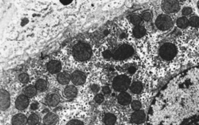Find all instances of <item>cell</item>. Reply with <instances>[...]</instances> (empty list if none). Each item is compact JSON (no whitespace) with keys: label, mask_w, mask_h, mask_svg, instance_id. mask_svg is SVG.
Wrapping results in <instances>:
<instances>
[{"label":"cell","mask_w":199,"mask_h":125,"mask_svg":"<svg viewBox=\"0 0 199 125\" xmlns=\"http://www.w3.org/2000/svg\"><path fill=\"white\" fill-rule=\"evenodd\" d=\"M192 13V9L190 7H185L182 10V14L184 16H188Z\"/></svg>","instance_id":"obj_33"},{"label":"cell","mask_w":199,"mask_h":125,"mask_svg":"<svg viewBox=\"0 0 199 125\" xmlns=\"http://www.w3.org/2000/svg\"><path fill=\"white\" fill-rule=\"evenodd\" d=\"M176 54H177V48L172 43L167 42L160 47L159 55L164 60H172Z\"/></svg>","instance_id":"obj_4"},{"label":"cell","mask_w":199,"mask_h":125,"mask_svg":"<svg viewBox=\"0 0 199 125\" xmlns=\"http://www.w3.org/2000/svg\"><path fill=\"white\" fill-rule=\"evenodd\" d=\"M190 25L193 27H198L199 26V17L198 16H193L189 20Z\"/></svg>","instance_id":"obj_27"},{"label":"cell","mask_w":199,"mask_h":125,"mask_svg":"<svg viewBox=\"0 0 199 125\" xmlns=\"http://www.w3.org/2000/svg\"><path fill=\"white\" fill-rule=\"evenodd\" d=\"M86 81V75L84 72L76 70L72 74V82L75 85H82Z\"/></svg>","instance_id":"obj_9"},{"label":"cell","mask_w":199,"mask_h":125,"mask_svg":"<svg viewBox=\"0 0 199 125\" xmlns=\"http://www.w3.org/2000/svg\"><path fill=\"white\" fill-rule=\"evenodd\" d=\"M64 95L68 99H73L77 95V89L74 85H68L64 90Z\"/></svg>","instance_id":"obj_18"},{"label":"cell","mask_w":199,"mask_h":125,"mask_svg":"<svg viewBox=\"0 0 199 125\" xmlns=\"http://www.w3.org/2000/svg\"><path fill=\"white\" fill-rule=\"evenodd\" d=\"M134 53V49L129 45H123L115 50L112 55L115 60H124L131 56Z\"/></svg>","instance_id":"obj_5"},{"label":"cell","mask_w":199,"mask_h":125,"mask_svg":"<svg viewBox=\"0 0 199 125\" xmlns=\"http://www.w3.org/2000/svg\"><path fill=\"white\" fill-rule=\"evenodd\" d=\"M117 100L119 104L121 105H128L131 102V97L130 94L126 92H121V93L119 94Z\"/></svg>","instance_id":"obj_16"},{"label":"cell","mask_w":199,"mask_h":125,"mask_svg":"<svg viewBox=\"0 0 199 125\" xmlns=\"http://www.w3.org/2000/svg\"><path fill=\"white\" fill-rule=\"evenodd\" d=\"M19 81L22 84H26L28 83L30 81V77L28 74L26 73H21L19 77Z\"/></svg>","instance_id":"obj_28"},{"label":"cell","mask_w":199,"mask_h":125,"mask_svg":"<svg viewBox=\"0 0 199 125\" xmlns=\"http://www.w3.org/2000/svg\"><path fill=\"white\" fill-rule=\"evenodd\" d=\"M112 52L111 51H109V50H105V51H104L103 52V57H105V58H106V59H109V58H111V57H112Z\"/></svg>","instance_id":"obj_34"},{"label":"cell","mask_w":199,"mask_h":125,"mask_svg":"<svg viewBox=\"0 0 199 125\" xmlns=\"http://www.w3.org/2000/svg\"><path fill=\"white\" fill-rule=\"evenodd\" d=\"M104 123L105 125H114L116 122V116L112 113H106L104 116Z\"/></svg>","instance_id":"obj_19"},{"label":"cell","mask_w":199,"mask_h":125,"mask_svg":"<svg viewBox=\"0 0 199 125\" xmlns=\"http://www.w3.org/2000/svg\"><path fill=\"white\" fill-rule=\"evenodd\" d=\"M170 87L157 125H199V65L181 73Z\"/></svg>","instance_id":"obj_1"},{"label":"cell","mask_w":199,"mask_h":125,"mask_svg":"<svg viewBox=\"0 0 199 125\" xmlns=\"http://www.w3.org/2000/svg\"><path fill=\"white\" fill-rule=\"evenodd\" d=\"M73 55L74 58L79 61L89 60L92 55L91 46L85 42H78L73 48Z\"/></svg>","instance_id":"obj_2"},{"label":"cell","mask_w":199,"mask_h":125,"mask_svg":"<svg viewBox=\"0 0 199 125\" xmlns=\"http://www.w3.org/2000/svg\"><path fill=\"white\" fill-rule=\"evenodd\" d=\"M177 26L179 27V28L185 29L186 28L187 26L190 25V22H189V20L185 17H182V18H179L177 20Z\"/></svg>","instance_id":"obj_24"},{"label":"cell","mask_w":199,"mask_h":125,"mask_svg":"<svg viewBox=\"0 0 199 125\" xmlns=\"http://www.w3.org/2000/svg\"><path fill=\"white\" fill-rule=\"evenodd\" d=\"M61 3H62V4H64V5H68V4H70L71 2H69V3H66V2H61Z\"/></svg>","instance_id":"obj_39"},{"label":"cell","mask_w":199,"mask_h":125,"mask_svg":"<svg viewBox=\"0 0 199 125\" xmlns=\"http://www.w3.org/2000/svg\"><path fill=\"white\" fill-rule=\"evenodd\" d=\"M146 34V29L142 26H135L133 29V36L136 38H140Z\"/></svg>","instance_id":"obj_21"},{"label":"cell","mask_w":199,"mask_h":125,"mask_svg":"<svg viewBox=\"0 0 199 125\" xmlns=\"http://www.w3.org/2000/svg\"><path fill=\"white\" fill-rule=\"evenodd\" d=\"M29 106V99L25 95H20L15 100V107L19 111L26 109Z\"/></svg>","instance_id":"obj_10"},{"label":"cell","mask_w":199,"mask_h":125,"mask_svg":"<svg viewBox=\"0 0 199 125\" xmlns=\"http://www.w3.org/2000/svg\"><path fill=\"white\" fill-rule=\"evenodd\" d=\"M131 86V79L126 75L116 76L113 79L112 87L117 92H124Z\"/></svg>","instance_id":"obj_3"},{"label":"cell","mask_w":199,"mask_h":125,"mask_svg":"<svg viewBox=\"0 0 199 125\" xmlns=\"http://www.w3.org/2000/svg\"><path fill=\"white\" fill-rule=\"evenodd\" d=\"M143 84L140 81H136L131 85L130 86V90L131 92H133L135 94H139L141 93V92L143 91Z\"/></svg>","instance_id":"obj_20"},{"label":"cell","mask_w":199,"mask_h":125,"mask_svg":"<svg viewBox=\"0 0 199 125\" xmlns=\"http://www.w3.org/2000/svg\"><path fill=\"white\" fill-rule=\"evenodd\" d=\"M38 125H45V124H39Z\"/></svg>","instance_id":"obj_41"},{"label":"cell","mask_w":199,"mask_h":125,"mask_svg":"<svg viewBox=\"0 0 199 125\" xmlns=\"http://www.w3.org/2000/svg\"><path fill=\"white\" fill-rule=\"evenodd\" d=\"M146 120V115L145 112L142 110L139 111H135V112L132 113L131 116V122L134 124H142Z\"/></svg>","instance_id":"obj_11"},{"label":"cell","mask_w":199,"mask_h":125,"mask_svg":"<svg viewBox=\"0 0 199 125\" xmlns=\"http://www.w3.org/2000/svg\"><path fill=\"white\" fill-rule=\"evenodd\" d=\"M39 122V116L35 113H32L28 117V124L30 125H36Z\"/></svg>","instance_id":"obj_25"},{"label":"cell","mask_w":199,"mask_h":125,"mask_svg":"<svg viewBox=\"0 0 199 125\" xmlns=\"http://www.w3.org/2000/svg\"><path fill=\"white\" fill-rule=\"evenodd\" d=\"M136 68L135 67V66H131L130 68L128 69V72L131 74H133V73H136Z\"/></svg>","instance_id":"obj_37"},{"label":"cell","mask_w":199,"mask_h":125,"mask_svg":"<svg viewBox=\"0 0 199 125\" xmlns=\"http://www.w3.org/2000/svg\"><path fill=\"white\" fill-rule=\"evenodd\" d=\"M30 108H31L32 110H36L38 108V104H37V103H33V104H31V106H30Z\"/></svg>","instance_id":"obj_38"},{"label":"cell","mask_w":199,"mask_h":125,"mask_svg":"<svg viewBox=\"0 0 199 125\" xmlns=\"http://www.w3.org/2000/svg\"><path fill=\"white\" fill-rule=\"evenodd\" d=\"M43 121L45 125H55L58 121V116L55 113L49 112L44 116Z\"/></svg>","instance_id":"obj_14"},{"label":"cell","mask_w":199,"mask_h":125,"mask_svg":"<svg viewBox=\"0 0 199 125\" xmlns=\"http://www.w3.org/2000/svg\"><path fill=\"white\" fill-rule=\"evenodd\" d=\"M198 7H199V1L198 2Z\"/></svg>","instance_id":"obj_42"},{"label":"cell","mask_w":199,"mask_h":125,"mask_svg":"<svg viewBox=\"0 0 199 125\" xmlns=\"http://www.w3.org/2000/svg\"><path fill=\"white\" fill-rule=\"evenodd\" d=\"M102 92L105 94V95H109V94H111L110 88H109V87H107V86H105V87H103Z\"/></svg>","instance_id":"obj_35"},{"label":"cell","mask_w":199,"mask_h":125,"mask_svg":"<svg viewBox=\"0 0 199 125\" xmlns=\"http://www.w3.org/2000/svg\"><path fill=\"white\" fill-rule=\"evenodd\" d=\"M120 38H125V34H121V35H120Z\"/></svg>","instance_id":"obj_40"},{"label":"cell","mask_w":199,"mask_h":125,"mask_svg":"<svg viewBox=\"0 0 199 125\" xmlns=\"http://www.w3.org/2000/svg\"><path fill=\"white\" fill-rule=\"evenodd\" d=\"M152 18V14L150 11H144L143 13L142 14V18L144 21L149 22Z\"/></svg>","instance_id":"obj_30"},{"label":"cell","mask_w":199,"mask_h":125,"mask_svg":"<svg viewBox=\"0 0 199 125\" xmlns=\"http://www.w3.org/2000/svg\"><path fill=\"white\" fill-rule=\"evenodd\" d=\"M28 123V119L25 115L19 113L14 116L12 118V124L13 125H26Z\"/></svg>","instance_id":"obj_15"},{"label":"cell","mask_w":199,"mask_h":125,"mask_svg":"<svg viewBox=\"0 0 199 125\" xmlns=\"http://www.w3.org/2000/svg\"><path fill=\"white\" fill-rule=\"evenodd\" d=\"M130 20H131V23L136 26H139V24L141 23L142 18L140 16L137 15V14H133V15L131 16Z\"/></svg>","instance_id":"obj_26"},{"label":"cell","mask_w":199,"mask_h":125,"mask_svg":"<svg viewBox=\"0 0 199 125\" xmlns=\"http://www.w3.org/2000/svg\"><path fill=\"white\" fill-rule=\"evenodd\" d=\"M162 9L167 14H173L179 11L180 5L175 0H165L162 3Z\"/></svg>","instance_id":"obj_7"},{"label":"cell","mask_w":199,"mask_h":125,"mask_svg":"<svg viewBox=\"0 0 199 125\" xmlns=\"http://www.w3.org/2000/svg\"><path fill=\"white\" fill-rule=\"evenodd\" d=\"M11 105L10 94L6 90L1 89L0 91V108L1 110L6 111Z\"/></svg>","instance_id":"obj_8"},{"label":"cell","mask_w":199,"mask_h":125,"mask_svg":"<svg viewBox=\"0 0 199 125\" xmlns=\"http://www.w3.org/2000/svg\"><path fill=\"white\" fill-rule=\"evenodd\" d=\"M142 107V104L140 103V101L139 100H134L131 103V108L134 110V111H139L140 110Z\"/></svg>","instance_id":"obj_29"},{"label":"cell","mask_w":199,"mask_h":125,"mask_svg":"<svg viewBox=\"0 0 199 125\" xmlns=\"http://www.w3.org/2000/svg\"><path fill=\"white\" fill-rule=\"evenodd\" d=\"M91 90L93 92H98L100 91V86L98 85H92L91 86Z\"/></svg>","instance_id":"obj_36"},{"label":"cell","mask_w":199,"mask_h":125,"mask_svg":"<svg viewBox=\"0 0 199 125\" xmlns=\"http://www.w3.org/2000/svg\"><path fill=\"white\" fill-rule=\"evenodd\" d=\"M66 125H84V123L78 120H72L70 121H68Z\"/></svg>","instance_id":"obj_32"},{"label":"cell","mask_w":199,"mask_h":125,"mask_svg":"<svg viewBox=\"0 0 199 125\" xmlns=\"http://www.w3.org/2000/svg\"><path fill=\"white\" fill-rule=\"evenodd\" d=\"M61 69V64L59 61L58 60H52L48 63L47 65V70L50 72L51 74H56V73H60Z\"/></svg>","instance_id":"obj_12"},{"label":"cell","mask_w":199,"mask_h":125,"mask_svg":"<svg viewBox=\"0 0 199 125\" xmlns=\"http://www.w3.org/2000/svg\"><path fill=\"white\" fill-rule=\"evenodd\" d=\"M94 100H95V102L97 103V104H101V103L104 101L105 97H104V95H103V94H97V95L95 96Z\"/></svg>","instance_id":"obj_31"},{"label":"cell","mask_w":199,"mask_h":125,"mask_svg":"<svg viewBox=\"0 0 199 125\" xmlns=\"http://www.w3.org/2000/svg\"><path fill=\"white\" fill-rule=\"evenodd\" d=\"M60 100V97L58 96V94L50 93L46 97L45 101H46V104H47L48 106H50V107H56L59 104Z\"/></svg>","instance_id":"obj_13"},{"label":"cell","mask_w":199,"mask_h":125,"mask_svg":"<svg viewBox=\"0 0 199 125\" xmlns=\"http://www.w3.org/2000/svg\"><path fill=\"white\" fill-rule=\"evenodd\" d=\"M37 89H36V87L34 85H29L25 88L24 89V95L26 96L28 98L30 97H34V96H36L37 94Z\"/></svg>","instance_id":"obj_22"},{"label":"cell","mask_w":199,"mask_h":125,"mask_svg":"<svg viewBox=\"0 0 199 125\" xmlns=\"http://www.w3.org/2000/svg\"><path fill=\"white\" fill-rule=\"evenodd\" d=\"M48 86H49V84H48L47 81H45L44 79H39L38 81H37L36 84H35V87L37 90L39 91H45L48 89Z\"/></svg>","instance_id":"obj_23"},{"label":"cell","mask_w":199,"mask_h":125,"mask_svg":"<svg viewBox=\"0 0 199 125\" xmlns=\"http://www.w3.org/2000/svg\"><path fill=\"white\" fill-rule=\"evenodd\" d=\"M155 25L159 30H167L173 26V21L170 16L167 15V14H161L156 18Z\"/></svg>","instance_id":"obj_6"},{"label":"cell","mask_w":199,"mask_h":125,"mask_svg":"<svg viewBox=\"0 0 199 125\" xmlns=\"http://www.w3.org/2000/svg\"><path fill=\"white\" fill-rule=\"evenodd\" d=\"M57 80L61 85H67L72 80V76L68 72H61L57 77Z\"/></svg>","instance_id":"obj_17"}]
</instances>
